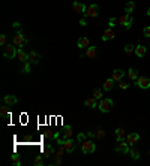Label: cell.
Returning <instances> with one entry per match:
<instances>
[{
	"label": "cell",
	"instance_id": "obj_1",
	"mask_svg": "<svg viewBox=\"0 0 150 166\" xmlns=\"http://www.w3.org/2000/svg\"><path fill=\"white\" fill-rule=\"evenodd\" d=\"M17 53H18V48L15 46L14 43H6L5 46H3V55L6 57V58H15L17 57Z\"/></svg>",
	"mask_w": 150,
	"mask_h": 166
},
{
	"label": "cell",
	"instance_id": "obj_2",
	"mask_svg": "<svg viewBox=\"0 0 150 166\" xmlns=\"http://www.w3.org/2000/svg\"><path fill=\"white\" fill-rule=\"evenodd\" d=\"M113 106H114V103H113V100L111 99H101L99 100V103H98V108L101 112H110V111L113 109Z\"/></svg>",
	"mask_w": 150,
	"mask_h": 166
},
{
	"label": "cell",
	"instance_id": "obj_3",
	"mask_svg": "<svg viewBox=\"0 0 150 166\" xmlns=\"http://www.w3.org/2000/svg\"><path fill=\"white\" fill-rule=\"evenodd\" d=\"M95 150H96V145L93 144V141H92V139H87V141L81 142V151H83V154H92V153H95Z\"/></svg>",
	"mask_w": 150,
	"mask_h": 166
},
{
	"label": "cell",
	"instance_id": "obj_4",
	"mask_svg": "<svg viewBox=\"0 0 150 166\" xmlns=\"http://www.w3.org/2000/svg\"><path fill=\"white\" fill-rule=\"evenodd\" d=\"M27 42H29L27 38H26V36H24V35H23L20 30L15 33V36H14V45L17 46V48H23V46H24Z\"/></svg>",
	"mask_w": 150,
	"mask_h": 166
},
{
	"label": "cell",
	"instance_id": "obj_5",
	"mask_svg": "<svg viewBox=\"0 0 150 166\" xmlns=\"http://www.w3.org/2000/svg\"><path fill=\"white\" fill-rule=\"evenodd\" d=\"M117 23L123 26L125 28H131V24H132V17L131 14H123L119 17V20H117Z\"/></svg>",
	"mask_w": 150,
	"mask_h": 166
},
{
	"label": "cell",
	"instance_id": "obj_6",
	"mask_svg": "<svg viewBox=\"0 0 150 166\" xmlns=\"http://www.w3.org/2000/svg\"><path fill=\"white\" fill-rule=\"evenodd\" d=\"M57 141H60L62 144H63V147H65V150H66V153H72L74 150H75V147H77V142H75V139L72 138H68V139H57Z\"/></svg>",
	"mask_w": 150,
	"mask_h": 166
},
{
	"label": "cell",
	"instance_id": "obj_7",
	"mask_svg": "<svg viewBox=\"0 0 150 166\" xmlns=\"http://www.w3.org/2000/svg\"><path fill=\"white\" fill-rule=\"evenodd\" d=\"M98 14H99V6L98 5H89L87 9H86V12L83 15L86 18H95V17H98Z\"/></svg>",
	"mask_w": 150,
	"mask_h": 166
},
{
	"label": "cell",
	"instance_id": "obj_8",
	"mask_svg": "<svg viewBox=\"0 0 150 166\" xmlns=\"http://www.w3.org/2000/svg\"><path fill=\"white\" fill-rule=\"evenodd\" d=\"M116 151H117V153H123V154H128V153H129V144H128V141H126V139H119V141H117Z\"/></svg>",
	"mask_w": 150,
	"mask_h": 166
},
{
	"label": "cell",
	"instance_id": "obj_9",
	"mask_svg": "<svg viewBox=\"0 0 150 166\" xmlns=\"http://www.w3.org/2000/svg\"><path fill=\"white\" fill-rule=\"evenodd\" d=\"M135 83H137V85H138L140 88H143V90L150 88V78L149 76H138V79H137Z\"/></svg>",
	"mask_w": 150,
	"mask_h": 166
},
{
	"label": "cell",
	"instance_id": "obj_10",
	"mask_svg": "<svg viewBox=\"0 0 150 166\" xmlns=\"http://www.w3.org/2000/svg\"><path fill=\"white\" fill-rule=\"evenodd\" d=\"M116 38V31H114V28L113 27H108L105 28V31H104V36H102V41H113Z\"/></svg>",
	"mask_w": 150,
	"mask_h": 166
},
{
	"label": "cell",
	"instance_id": "obj_11",
	"mask_svg": "<svg viewBox=\"0 0 150 166\" xmlns=\"http://www.w3.org/2000/svg\"><path fill=\"white\" fill-rule=\"evenodd\" d=\"M126 141H128V144L132 147V145H135L137 142L140 141V135H138V133H135V132H132V133L126 135Z\"/></svg>",
	"mask_w": 150,
	"mask_h": 166
},
{
	"label": "cell",
	"instance_id": "obj_12",
	"mask_svg": "<svg viewBox=\"0 0 150 166\" xmlns=\"http://www.w3.org/2000/svg\"><path fill=\"white\" fill-rule=\"evenodd\" d=\"M126 75V72L122 69H114L113 70V73H111V78L114 79V81H122L123 76Z\"/></svg>",
	"mask_w": 150,
	"mask_h": 166
},
{
	"label": "cell",
	"instance_id": "obj_13",
	"mask_svg": "<svg viewBox=\"0 0 150 166\" xmlns=\"http://www.w3.org/2000/svg\"><path fill=\"white\" fill-rule=\"evenodd\" d=\"M72 8H74V12H77V14H84L86 12V6H84V3L81 2H74L72 3Z\"/></svg>",
	"mask_w": 150,
	"mask_h": 166
},
{
	"label": "cell",
	"instance_id": "obj_14",
	"mask_svg": "<svg viewBox=\"0 0 150 166\" xmlns=\"http://www.w3.org/2000/svg\"><path fill=\"white\" fill-rule=\"evenodd\" d=\"M18 69H20V72H23V73H29L30 69H32V63L30 61H20Z\"/></svg>",
	"mask_w": 150,
	"mask_h": 166
},
{
	"label": "cell",
	"instance_id": "obj_15",
	"mask_svg": "<svg viewBox=\"0 0 150 166\" xmlns=\"http://www.w3.org/2000/svg\"><path fill=\"white\" fill-rule=\"evenodd\" d=\"M77 45H78L80 50H87L90 46V39L89 38H80L78 42H77Z\"/></svg>",
	"mask_w": 150,
	"mask_h": 166
},
{
	"label": "cell",
	"instance_id": "obj_16",
	"mask_svg": "<svg viewBox=\"0 0 150 166\" xmlns=\"http://www.w3.org/2000/svg\"><path fill=\"white\" fill-rule=\"evenodd\" d=\"M39 60H41V55L38 54L36 51H30V53H29V61H30L32 65H38Z\"/></svg>",
	"mask_w": 150,
	"mask_h": 166
},
{
	"label": "cell",
	"instance_id": "obj_17",
	"mask_svg": "<svg viewBox=\"0 0 150 166\" xmlns=\"http://www.w3.org/2000/svg\"><path fill=\"white\" fill-rule=\"evenodd\" d=\"M96 54H98V48H96V46H92V45H90V46H89V48L86 50V53H84V54H81V55H86L87 58H95Z\"/></svg>",
	"mask_w": 150,
	"mask_h": 166
},
{
	"label": "cell",
	"instance_id": "obj_18",
	"mask_svg": "<svg viewBox=\"0 0 150 166\" xmlns=\"http://www.w3.org/2000/svg\"><path fill=\"white\" fill-rule=\"evenodd\" d=\"M3 103L5 105H17L18 103V99L15 96H12V94H8V96L3 97Z\"/></svg>",
	"mask_w": 150,
	"mask_h": 166
},
{
	"label": "cell",
	"instance_id": "obj_19",
	"mask_svg": "<svg viewBox=\"0 0 150 166\" xmlns=\"http://www.w3.org/2000/svg\"><path fill=\"white\" fill-rule=\"evenodd\" d=\"M146 51H147V48L144 46V45H137L135 46V55L137 57H144L146 55Z\"/></svg>",
	"mask_w": 150,
	"mask_h": 166
},
{
	"label": "cell",
	"instance_id": "obj_20",
	"mask_svg": "<svg viewBox=\"0 0 150 166\" xmlns=\"http://www.w3.org/2000/svg\"><path fill=\"white\" fill-rule=\"evenodd\" d=\"M44 157H51V156H54V147L53 145H47V147H44Z\"/></svg>",
	"mask_w": 150,
	"mask_h": 166
},
{
	"label": "cell",
	"instance_id": "obj_21",
	"mask_svg": "<svg viewBox=\"0 0 150 166\" xmlns=\"http://www.w3.org/2000/svg\"><path fill=\"white\" fill-rule=\"evenodd\" d=\"M62 136H63V139H68L72 136V127L71 126H65L62 129Z\"/></svg>",
	"mask_w": 150,
	"mask_h": 166
},
{
	"label": "cell",
	"instance_id": "obj_22",
	"mask_svg": "<svg viewBox=\"0 0 150 166\" xmlns=\"http://www.w3.org/2000/svg\"><path fill=\"white\" fill-rule=\"evenodd\" d=\"M114 83H116V81H114L113 78H108V79H105V83H104V85H102V88H104L105 91H110V90L114 87Z\"/></svg>",
	"mask_w": 150,
	"mask_h": 166
},
{
	"label": "cell",
	"instance_id": "obj_23",
	"mask_svg": "<svg viewBox=\"0 0 150 166\" xmlns=\"http://www.w3.org/2000/svg\"><path fill=\"white\" fill-rule=\"evenodd\" d=\"M84 105H86L87 108H96V106H98L95 97H87V99L84 100Z\"/></svg>",
	"mask_w": 150,
	"mask_h": 166
},
{
	"label": "cell",
	"instance_id": "obj_24",
	"mask_svg": "<svg viewBox=\"0 0 150 166\" xmlns=\"http://www.w3.org/2000/svg\"><path fill=\"white\" fill-rule=\"evenodd\" d=\"M17 58L20 61H29V54H26L21 48H18V53H17Z\"/></svg>",
	"mask_w": 150,
	"mask_h": 166
},
{
	"label": "cell",
	"instance_id": "obj_25",
	"mask_svg": "<svg viewBox=\"0 0 150 166\" xmlns=\"http://www.w3.org/2000/svg\"><path fill=\"white\" fill-rule=\"evenodd\" d=\"M116 138H117V141L126 138V130H125L123 127H117V129H116Z\"/></svg>",
	"mask_w": 150,
	"mask_h": 166
},
{
	"label": "cell",
	"instance_id": "obj_26",
	"mask_svg": "<svg viewBox=\"0 0 150 166\" xmlns=\"http://www.w3.org/2000/svg\"><path fill=\"white\" fill-rule=\"evenodd\" d=\"M126 75H128V78L131 79V81H137L138 79V72L135 69H129L126 72Z\"/></svg>",
	"mask_w": 150,
	"mask_h": 166
},
{
	"label": "cell",
	"instance_id": "obj_27",
	"mask_svg": "<svg viewBox=\"0 0 150 166\" xmlns=\"http://www.w3.org/2000/svg\"><path fill=\"white\" fill-rule=\"evenodd\" d=\"M134 9H135V2L129 0V2L126 3V6H125V11H126V14H131V12H134Z\"/></svg>",
	"mask_w": 150,
	"mask_h": 166
},
{
	"label": "cell",
	"instance_id": "obj_28",
	"mask_svg": "<svg viewBox=\"0 0 150 166\" xmlns=\"http://www.w3.org/2000/svg\"><path fill=\"white\" fill-rule=\"evenodd\" d=\"M11 162H12L14 166H21V159H20V156H17V154H12V156H11Z\"/></svg>",
	"mask_w": 150,
	"mask_h": 166
},
{
	"label": "cell",
	"instance_id": "obj_29",
	"mask_svg": "<svg viewBox=\"0 0 150 166\" xmlns=\"http://www.w3.org/2000/svg\"><path fill=\"white\" fill-rule=\"evenodd\" d=\"M129 156H131L134 160H138V159H140V151H138L137 148H131V150H129Z\"/></svg>",
	"mask_w": 150,
	"mask_h": 166
},
{
	"label": "cell",
	"instance_id": "obj_30",
	"mask_svg": "<svg viewBox=\"0 0 150 166\" xmlns=\"http://www.w3.org/2000/svg\"><path fill=\"white\" fill-rule=\"evenodd\" d=\"M42 157H44V156H35V159H33V165L35 166H44V160H42Z\"/></svg>",
	"mask_w": 150,
	"mask_h": 166
},
{
	"label": "cell",
	"instance_id": "obj_31",
	"mask_svg": "<svg viewBox=\"0 0 150 166\" xmlns=\"http://www.w3.org/2000/svg\"><path fill=\"white\" fill-rule=\"evenodd\" d=\"M125 53H126V55H132L134 53H135V46H132V45H126V46H125Z\"/></svg>",
	"mask_w": 150,
	"mask_h": 166
},
{
	"label": "cell",
	"instance_id": "obj_32",
	"mask_svg": "<svg viewBox=\"0 0 150 166\" xmlns=\"http://www.w3.org/2000/svg\"><path fill=\"white\" fill-rule=\"evenodd\" d=\"M6 115H9L8 105H2V108H0V117H6Z\"/></svg>",
	"mask_w": 150,
	"mask_h": 166
},
{
	"label": "cell",
	"instance_id": "obj_33",
	"mask_svg": "<svg viewBox=\"0 0 150 166\" xmlns=\"http://www.w3.org/2000/svg\"><path fill=\"white\" fill-rule=\"evenodd\" d=\"M104 138H105V130L99 129V130L96 132V139H104Z\"/></svg>",
	"mask_w": 150,
	"mask_h": 166
},
{
	"label": "cell",
	"instance_id": "obj_34",
	"mask_svg": "<svg viewBox=\"0 0 150 166\" xmlns=\"http://www.w3.org/2000/svg\"><path fill=\"white\" fill-rule=\"evenodd\" d=\"M93 97H95L96 100H101V99H102V90H95Z\"/></svg>",
	"mask_w": 150,
	"mask_h": 166
},
{
	"label": "cell",
	"instance_id": "obj_35",
	"mask_svg": "<svg viewBox=\"0 0 150 166\" xmlns=\"http://www.w3.org/2000/svg\"><path fill=\"white\" fill-rule=\"evenodd\" d=\"M44 138H47V139H54V133H53L51 130H47V132L44 133Z\"/></svg>",
	"mask_w": 150,
	"mask_h": 166
},
{
	"label": "cell",
	"instance_id": "obj_36",
	"mask_svg": "<svg viewBox=\"0 0 150 166\" xmlns=\"http://www.w3.org/2000/svg\"><path fill=\"white\" fill-rule=\"evenodd\" d=\"M119 87H120L122 90H126V88L129 87V84H128V83H125V81H119Z\"/></svg>",
	"mask_w": 150,
	"mask_h": 166
},
{
	"label": "cell",
	"instance_id": "obj_37",
	"mask_svg": "<svg viewBox=\"0 0 150 166\" xmlns=\"http://www.w3.org/2000/svg\"><path fill=\"white\" fill-rule=\"evenodd\" d=\"M0 45L2 46L6 45V35H0Z\"/></svg>",
	"mask_w": 150,
	"mask_h": 166
},
{
	"label": "cell",
	"instance_id": "obj_38",
	"mask_svg": "<svg viewBox=\"0 0 150 166\" xmlns=\"http://www.w3.org/2000/svg\"><path fill=\"white\" fill-rule=\"evenodd\" d=\"M143 33H144V36H146V38H150V26H147V27H144V30H143Z\"/></svg>",
	"mask_w": 150,
	"mask_h": 166
},
{
	"label": "cell",
	"instance_id": "obj_39",
	"mask_svg": "<svg viewBox=\"0 0 150 166\" xmlns=\"http://www.w3.org/2000/svg\"><path fill=\"white\" fill-rule=\"evenodd\" d=\"M86 138H87V135H86V133H80V135H78V141H80V142H84Z\"/></svg>",
	"mask_w": 150,
	"mask_h": 166
},
{
	"label": "cell",
	"instance_id": "obj_40",
	"mask_svg": "<svg viewBox=\"0 0 150 166\" xmlns=\"http://www.w3.org/2000/svg\"><path fill=\"white\" fill-rule=\"evenodd\" d=\"M86 135H87V138H89V139H92V138H96V133H95V132H90V130H89V132H87Z\"/></svg>",
	"mask_w": 150,
	"mask_h": 166
},
{
	"label": "cell",
	"instance_id": "obj_41",
	"mask_svg": "<svg viewBox=\"0 0 150 166\" xmlns=\"http://www.w3.org/2000/svg\"><path fill=\"white\" fill-rule=\"evenodd\" d=\"M116 21H117L116 18H110V21H108L110 27H114V26H116Z\"/></svg>",
	"mask_w": 150,
	"mask_h": 166
},
{
	"label": "cell",
	"instance_id": "obj_42",
	"mask_svg": "<svg viewBox=\"0 0 150 166\" xmlns=\"http://www.w3.org/2000/svg\"><path fill=\"white\" fill-rule=\"evenodd\" d=\"M80 24H81V26H87V21H86V17L80 20Z\"/></svg>",
	"mask_w": 150,
	"mask_h": 166
},
{
	"label": "cell",
	"instance_id": "obj_43",
	"mask_svg": "<svg viewBox=\"0 0 150 166\" xmlns=\"http://www.w3.org/2000/svg\"><path fill=\"white\" fill-rule=\"evenodd\" d=\"M20 26H21L20 23H17V21H15V23H14V27H15V28H20Z\"/></svg>",
	"mask_w": 150,
	"mask_h": 166
},
{
	"label": "cell",
	"instance_id": "obj_44",
	"mask_svg": "<svg viewBox=\"0 0 150 166\" xmlns=\"http://www.w3.org/2000/svg\"><path fill=\"white\" fill-rule=\"evenodd\" d=\"M147 15H149V17H150V8H149V9H147Z\"/></svg>",
	"mask_w": 150,
	"mask_h": 166
},
{
	"label": "cell",
	"instance_id": "obj_45",
	"mask_svg": "<svg viewBox=\"0 0 150 166\" xmlns=\"http://www.w3.org/2000/svg\"><path fill=\"white\" fill-rule=\"evenodd\" d=\"M149 156H150V150H149Z\"/></svg>",
	"mask_w": 150,
	"mask_h": 166
}]
</instances>
